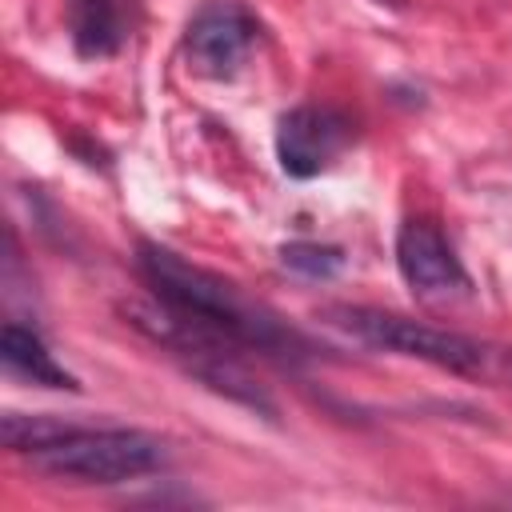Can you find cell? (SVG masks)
Listing matches in <instances>:
<instances>
[{"instance_id": "6da1fadb", "label": "cell", "mask_w": 512, "mask_h": 512, "mask_svg": "<svg viewBox=\"0 0 512 512\" xmlns=\"http://www.w3.org/2000/svg\"><path fill=\"white\" fill-rule=\"evenodd\" d=\"M136 268L160 300H168L184 312H196L200 320H208L212 328L232 336L244 352H260V356L284 360V364H300L320 352L304 332L288 328L276 312H268L264 304L244 296L232 280L184 260L180 252H172L164 244L144 240L136 248Z\"/></svg>"}, {"instance_id": "7a4b0ae2", "label": "cell", "mask_w": 512, "mask_h": 512, "mask_svg": "<svg viewBox=\"0 0 512 512\" xmlns=\"http://www.w3.org/2000/svg\"><path fill=\"white\" fill-rule=\"evenodd\" d=\"M320 320H328L332 328L348 332L360 344H372L380 352H396L408 360H424L432 368L480 380V384H512V348L492 344V340H476L452 328H436L400 312H384V308H368V304H328L320 308Z\"/></svg>"}, {"instance_id": "3957f363", "label": "cell", "mask_w": 512, "mask_h": 512, "mask_svg": "<svg viewBox=\"0 0 512 512\" xmlns=\"http://www.w3.org/2000/svg\"><path fill=\"white\" fill-rule=\"evenodd\" d=\"M32 468L76 484H120L168 464V444L144 428H72L64 440L28 456Z\"/></svg>"}, {"instance_id": "277c9868", "label": "cell", "mask_w": 512, "mask_h": 512, "mask_svg": "<svg viewBox=\"0 0 512 512\" xmlns=\"http://www.w3.org/2000/svg\"><path fill=\"white\" fill-rule=\"evenodd\" d=\"M352 136H356V128L344 112L324 108V104H296L276 120L280 172L292 180H312L344 156Z\"/></svg>"}, {"instance_id": "5b68a950", "label": "cell", "mask_w": 512, "mask_h": 512, "mask_svg": "<svg viewBox=\"0 0 512 512\" xmlns=\"http://www.w3.org/2000/svg\"><path fill=\"white\" fill-rule=\"evenodd\" d=\"M256 40H260V24L244 4L212 0L192 16V24L184 32V52L200 76L232 80Z\"/></svg>"}, {"instance_id": "8992f818", "label": "cell", "mask_w": 512, "mask_h": 512, "mask_svg": "<svg viewBox=\"0 0 512 512\" xmlns=\"http://www.w3.org/2000/svg\"><path fill=\"white\" fill-rule=\"evenodd\" d=\"M396 268L404 276V284L416 296H468L472 280L460 264V256L452 252L448 236L432 224V220H404L396 232Z\"/></svg>"}, {"instance_id": "52a82bcc", "label": "cell", "mask_w": 512, "mask_h": 512, "mask_svg": "<svg viewBox=\"0 0 512 512\" xmlns=\"http://www.w3.org/2000/svg\"><path fill=\"white\" fill-rule=\"evenodd\" d=\"M136 0H68V36L76 56L108 60L132 36Z\"/></svg>"}, {"instance_id": "ba28073f", "label": "cell", "mask_w": 512, "mask_h": 512, "mask_svg": "<svg viewBox=\"0 0 512 512\" xmlns=\"http://www.w3.org/2000/svg\"><path fill=\"white\" fill-rule=\"evenodd\" d=\"M0 360H4V368H8L12 376H20V380H28V384L80 392V380H76L64 364H56V356L48 352V344H44L32 328H24V324H16V320H8V324L0 328Z\"/></svg>"}, {"instance_id": "9c48e42d", "label": "cell", "mask_w": 512, "mask_h": 512, "mask_svg": "<svg viewBox=\"0 0 512 512\" xmlns=\"http://www.w3.org/2000/svg\"><path fill=\"white\" fill-rule=\"evenodd\" d=\"M72 428H76V424H64V420H56V416H24V412H8V416L0 420V436H4V444H8L16 456H32V452H40V448L64 440Z\"/></svg>"}, {"instance_id": "30bf717a", "label": "cell", "mask_w": 512, "mask_h": 512, "mask_svg": "<svg viewBox=\"0 0 512 512\" xmlns=\"http://www.w3.org/2000/svg\"><path fill=\"white\" fill-rule=\"evenodd\" d=\"M280 264L296 276H308V280H332L344 272L348 256L344 248L336 244H320V240H288L280 244Z\"/></svg>"}]
</instances>
